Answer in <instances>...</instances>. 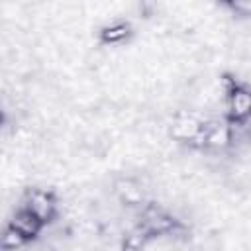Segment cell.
I'll return each mask as SVG.
<instances>
[{"instance_id":"1","label":"cell","mask_w":251,"mask_h":251,"mask_svg":"<svg viewBox=\"0 0 251 251\" xmlns=\"http://www.w3.org/2000/svg\"><path fill=\"white\" fill-rule=\"evenodd\" d=\"M222 106L224 118L235 126L237 129H245L251 126V84L233 76L231 73L222 75Z\"/></svg>"},{"instance_id":"2","label":"cell","mask_w":251,"mask_h":251,"mask_svg":"<svg viewBox=\"0 0 251 251\" xmlns=\"http://www.w3.org/2000/svg\"><path fill=\"white\" fill-rule=\"evenodd\" d=\"M204 126H206V118H202L194 112L182 110V112H176L173 116V120L167 124V137L176 145L194 149L202 135Z\"/></svg>"},{"instance_id":"3","label":"cell","mask_w":251,"mask_h":251,"mask_svg":"<svg viewBox=\"0 0 251 251\" xmlns=\"http://www.w3.org/2000/svg\"><path fill=\"white\" fill-rule=\"evenodd\" d=\"M22 204L29 208L47 227L55 224L61 216V198L55 190L51 188H41V186H31L24 192Z\"/></svg>"},{"instance_id":"4","label":"cell","mask_w":251,"mask_h":251,"mask_svg":"<svg viewBox=\"0 0 251 251\" xmlns=\"http://www.w3.org/2000/svg\"><path fill=\"white\" fill-rule=\"evenodd\" d=\"M6 226H10V227L25 241V245L37 241V239L41 237V233L45 231V227H47V226H45L29 208H25L24 204H20V206L12 212V216H10V220L6 222Z\"/></svg>"},{"instance_id":"5","label":"cell","mask_w":251,"mask_h":251,"mask_svg":"<svg viewBox=\"0 0 251 251\" xmlns=\"http://www.w3.org/2000/svg\"><path fill=\"white\" fill-rule=\"evenodd\" d=\"M135 37V27L126 18H116L96 29V43L100 47H124Z\"/></svg>"},{"instance_id":"6","label":"cell","mask_w":251,"mask_h":251,"mask_svg":"<svg viewBox=\"0 0 251 251\" xmlns=\"http://www.w3.org/2000/svg\"><path fill=\"white\" fill-rule=\"evenodd\" d=\"M112 190H114V196L120 200V204L129 210L139 212L147 204L145 188L141 180L135 176H118L112 184Z\"/></svg>"},{"instance_id":"7","label":"cell","mask_w":251,"mask_h":251,"mask_svg":"<svg viewBox=\"0 0 251 251\" xmlns=\"http://www.w3.org/2000/svg\"><path fill=\"white\" fill-rule=\"evenodd\" d=\"M226 8H229L239 18L251 20V0H227Z\"/></svg>"},{"instance_id":"8","label":"cell","mask_w":251,"mask_h":251,"mask_svg":"<svg viewBox=\"0 0 251 251\" xmlns=\"http://www.w3.org/2000/svg\"><path fill=\"white\" fill-rule=\"evenodd\" d=\"M216 2H220V4H224V6L227 4V0H216Z\"/></svg>"}]
</instances>
